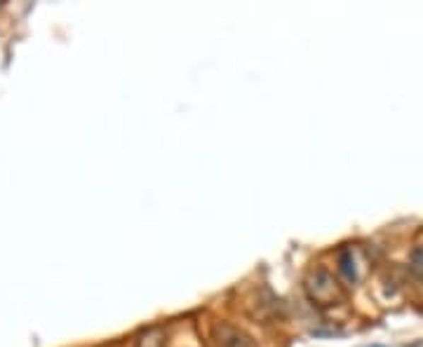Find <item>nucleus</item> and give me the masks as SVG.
<instances>
[{
    "label": "nucleus",
    "mask_w": 423,
    "mask_h": 347,
    "mask_svg": "<svg viewBox=\"0 0 423 347\" xmlns=\"http://www.w3.org/2000/svg\"><path fill=\"white\" fill-rule=\"evenodd\" d=\"M139 347H163V341H160V336L156 334V331H151V334H146L141 338Z\"/></svg>",
    "instance_id": "5"
},
{
    "label": "nucleus",
    "mask_w": 423,
    "mask_h": 347,
    "mask_svg": "<svg viewBox=\"0 0 423 347\" xmlns=\"http://www.w3.org/2000/svg\"><path fill=\"white\" fill-rule=\"evenodd\" d=\"M306 296H308L315 305H337L344 300V286L339 284V279L332 275L327 268H315L306 277Z\"/></svg>",
    "instance_id": "1"
},
{
    "label": "nucleus",
    "mask_w": 423,
    "mask_h": 347,
    "mask_svg": "<svg viewBox=\"0 0 423 347\" xmlns=\"http://www.w3.org/2000/svg\"><path fill=\"white\" fill-rule=\"evenodd\" d=\"M339 270H341V275L348 279V282H355V279H357L355 261H353V251L351 249H344L339 254Z\"/></svg>",
    "instance_id": "3"
},
{
    "label": "nucleus",
    "mask_w": 423,
    "mask_h": 347,
    "mask_svg": "<svg viewBox=\"0 0 423 347\" xmlns=\"http://www.w3.org/2000/svg\"><path fill=\"white\" fill-rule=\"evenodd\" d=\"M212 338H214L216 347H257L252 336H247L243 329L233 327L228 322H216L212 327Z\"/></svg>",
    "instance_id": "2"
},
{
    "label": "nucleus",
    "mask_w": 423,
    "mask_h": 347,
    "mask_svg": "<svg viewBox=\"0 0 423 347\" xmlns=\"http://www.w3.org/2000/svg\"><path fill=\"white\" fill-rule=\"evenodd\" d=\"M412 270L417 272L419 277H423V247L414 249V254H412Z\"/></svg>",
    "instance_id": "4"
}]
</instances>
